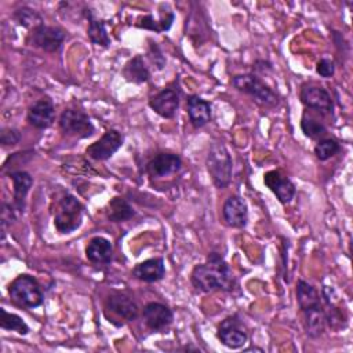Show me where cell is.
I'll return each instance as SVG.
<instances>
[{"label": "cell", "mask_w": 353, "mask_h": 353, "mask_svg": "<svg viewBox=\"0 0 353 353\" xmlns=\"http://www.w3.org/2000/svg\"><path fill=\"white\" fill-rule=\"evenodd\" d=\"M190 281L196 290L203 292L230 291L236 283L230 266L218 252L208 254L204 263L194 266Z\"/></svg>", "instance_id": "cell-1"}, {"label": "cell", "mask_w": 353, "mask_h": 353, "mask_svg": "<svg viewBox=\"0 0 353 353\" xmlns=\"http://www.w3.org/2000/svg\"><path fill=\"white\" fill-rule=\"evenodd\" d=\"M205 164L211 181L218 189H223L230 183L233 164L230 153L223 143L215 142L210 146Z\"/></svg>", "instance_id": "cell-2"}, {"label": "cell", "mask_w": 353, "mask_h": 353, "mask_svg": "<svg viewBox=\"0 0 353 353\" xmlns=\"http://www.w3.org/2000/svg\"><path fill=\"white\" fill-rule=\"evenodd\" d=\"M84 207L81 203L69 193L59 197L54 211V225L59 233H72L79 229L83 222Z\"/></svg>", "instance_id": "cell-3"}, {"label": "cell", "mask_w": 353, "mask_h": 353, "mask_svg": "<svg viewBox=\"0 0 353 353\" xmlns=\"http://www.w3.org/2000/svg\"><path fill=\"white\" fill-rule=\"evenodd\" d=\"M8 295L14 303L23 307H37L43 303V292L39 283L29 274H19L8 287Z\"/></svg>", "instance_id": "cell-4"}, {"label": "cell", "mask_w": 353, "mask_h": 353, "mask_svg": "<svg viewBox=\"0 0 353 353\" xmlns=\"http://www.w3.org/2000/svg\"><path fill=\"white\" fill-rule=\"evenodd\" d=\"M232 85L240 92L248 94L261 105L273 106L277 103L276 92L268 84H265L258 76L252 73L234 76L232 79Z\"/></svg>", "instance_id": "cell-5"}, {"label": "cell", "mask_w": 353, "mask_h": 353, "mask_svg": "<svg viewBox=\"0 0 353 353\" xmlns=\"http://www.w3.org/2000/svg\"><path fill=\"white\" fill-rule=\"evenodd\" d=\"M59 128L63 134L77 138H87L95 130L90 117L79 109H65L59 117Z\"/></svg>", "instance_id": "cell-6"}, {"label": "cell", "mask_w": 353, "mask_h": 353, "mask_svg": "<svg viewBox=\"0 0 353 353\" xmlns=\"http://www.w3.org/2000/svg\"><path fill=\"white\" fill-rule=\"evenodd\" d=\"M65 40V33L59 28L47 26L44 23L33 28L29 43L43 51L47 52H57Z\"/></svg>", "instance_id": "cell-7"}, {"label": "cell", "mask_w": 353, "mask_h": 353, "mask_svg": "<svg viewBox=\"0 0 353 353\" xmlns=\"http://www.w3.org/2000/svg\"><path fill=\"white\" fill-rule=\"evenodd\" d=\"M218 339L230 349L243 347L248 339L247 331L243 327V323L237 316L226 317L218 327L216 332Z\"/></svg>", "instance_id": "cell-8"}, {"label": "cell", "mask_w": 353, "mask_h": 353, "mask_svg": "<svg viewBox=\"0 0 353 353\" xmlns=\"http://www.w3.org/2000/svg\"><path fill=\"white\" fill-rule=\"evenodd\" d=\"M123 139V135L117 130H108L85 149V154L94 160H108L121 148Z\"/></svg>", "instance_id": "cell-9"}, {"label": "cell", "mask_w": 353, "mask_h": 353, "mask_svg": "<svg viewBox=\"0 0 353 353\" xmlns=\"http://www.w3.org/2000/svg\"><path fill=\"white\" fill-rule=\"evenodd\" d=\"M301 102L309 108L323 113H331L334 109L332 98L328 91L317 85H303L299 92Z\"/></svg>", "instance_id": "cell-10"}, {"label": "cell", "mask_w": 353, "mask_h": 353, "mask_svg": "<svg viewBox=\"0 0 353 353\" xmlns=\"http://www.w3.org/2000/svg\"><path fill=\"white\" fill-rule=\"evenodd\" d=\"M263 182L276 194L279 201L283 204L291 203V200L294 199V196L296 193V189H295V185L292 183V181L288 176L283 175L277 170L268 171L263 175Z\"/></svg>", "instance_id": "cell-11"}, {"label": "cell", "mask_w": 353, "mask_h": 353, "mask_svg": "<svg viewBox=\"0 0 353 353\" xmlns=\"http://www.w3.org/2000/svg\"><path fill=\"white\" fill-rule=\"evenodd\" d=\"M182 160L175 153H159L148 164L146 172L152 178H163L171 174H175L181 170Z\"/></svg>", "instance_id": "cell-12"}, {"label": "cell", "mask_w": 353, "mask_h": 353, "mask_svg": "<svg viewBox=\"0 0 353 353\" xmlns=\"http://www.w3.org/2000/svg\"><path fill=\"white\" fill-rule=\"evenodd\" d=\"M222 218L230 228H244L248 221L247 204L240 196H230L222 207Z\"/></svg>", "instance_id": "cell-13"}, {"label": "cell", "mask_w": 353, "mask_h": 353, "mask_svg": "<svg viewBox=\"0 0 353 353\" xmlns=\"http://www.w3.org/2000/svg\"><path fill=\"white\" fill-rule=\"evenodd\" d=\"M143 320L148 328L152 331H163L167 328L174 319L171 309L160 302H149L143 307Z\"/></svg>", "instance_id": "cell-14"}, {"label": "cell", "mask_w": 353, "mask_h": 353, "mask_svg": "<svg viewBox=\"0 0 353 353\" xmlns=\"http://www.w3.org/2000/svg\"><path fill=\"white\" fill-rule=\"evenodd\" d=\"M55 119V106L50 98L37 99L28 110V121L39 128H48Z\"/></svg>", "instance_id": "cell-15"}, {"label": "cell", "mask_w": 353, "mask_h": 353, "mask_svg": "<svg viewBox=\"0 0 353 353\" xmlns=\"http://www.w3.org/2000/svg\"><path fill=\"white\" fill-rule=\"evenodd\" d=\"M149 106L159 116L172 119L179 108V95L172 88H164L149 99Z\"/></svg>", "instance_id": "cell-16"}, {"label": "cell", "mask_w": 353, "mask_h": 353, "mask_svg": "<svg viewBox=\"0 0 353 353\" xmlns=\"http://www.w3.org/2000/svg\"><path fill=\"white\" fill-rule=\"evenodd\" d=\"M105 309H106V312H110L112 314H114L116 317H119L124 321L135 320L138 316L137 303L131 298H128L123 294L110 295L105 302Z\"/></svg>", "instance_id": "cell-17"}, {"label": "cell", "mask_w": 353, "mask_h": 353, "mask_svg": "<svg viewBox=\"0 0 353 353\" xmlns=\"http://www.w3.org/2000/svg\"><path fill=\"white\" fill-rule=\"evenodd\" d=\"M132 274L135 279L145 283H156L165 274V265L163 258H150L139 262L134 269Z\"/></svg>", "instance_id": "cell-18"}, {"label": "cell", "mask_w": 353, "mask_h": 353, "mask_svg": "<svg viewBox=\"0 0 353 353\" xmlns=\"http://www.w3.org/2000/svg\"><path fill=\"white\" fill-rule=\"evenodd\" d=\"M85 256L91 263L95 265L109 263L113 256V245L105 237H92L85 247Z\"/></svg>", "instance_id": "cell-19"}, {"label": "cell", "mask_w": 353, "mask_h": 353, "mask_svg": "<svg viewBox=\"0 0 353 353\" xmlns=\"http://www.w3.org/2000/svg\"><path fill=\"white\" fill-rule=\"evenodd\" d=\"M188 116L193 127L200 128L211 120V105L199 95L188 98Z\"/></svg>", "instance_id": "cell-20"}, {"label": "cell", "mask_w": 353, "mask_h": 353, "mask_svg": "<svg viewBox=\"0 0 353 353\" xmlns=\"http://www.w3.org/2000/svg\"><path fill=\"white\" fill-rule=\"evenodd\" d=\"M14 183V205L15 210L23 212L25 197L33 185V178L26 171H15L10 174Z\"/></svg>", "instance_id": "cell-21"}, {"label": "cell", "mask_w": 353, "mask_h": 353, "mask_svg": "<svg viewBox=\"0 0 353 353\" xmlns=\"http://www.w3.org/2000/svg\"><path fill=\"white\" fill-rule=\"evenodd\" d=\"M305 317V328L306 332L310 338H317L320 336L324 330H325V313H324V306L319 305L310 309H306L302 312Z\"/></svg>", "instance_id": "cell-22"}, {"label": "cell", "mask_w": 353, "mask_h": 353, "mask_svg": "<svg viewBox=\"0 0 353 353\" xmlns=\"http://www.w3.org/2000/svg\"><path fill=\"white\" fill-rule=\"evenodd\" d=\"M123 76L125 80L135 83V84H142L149 80V69L143 62V58L141 55H137L131 58L123 68Z\"/></svg>", "instance_id": "cell-23"}, {"label": "cell", "mask_w": 353, "mask_h": 353, "mask_svg": "<svg viewBox=\"0 0 353 353\" xmlns=\"http://www.w3.org/2000/svg\"><path fill=\"white\" fill-rule=\"evenodd\" d=\"M135 215L134 208L130 205V203L123 197H113L108 203L106 208V216L110 222H124L131 219Z\"/></svg>", "instance_id": "cell-24"}, {"label": "cell", "mask_w": 353, "mask_h": 353, "mask_svg": "<svg viewBox=\"0 0 353 353\" xmlns=\"http://www.w3.org/2000/svg\"><path fill=\"white\" fill-rule=\"evenodd\" d=\"M296 301L302 312L321 305V298L319 291L305 280H299L296 284Z\"/></svg>", "instance_id": "cell-25"}, {"label": "cell", "mask_w": 353, "mask_h": 353, "mask_svg": "<svg viewBox=\"0 0 353 353\" xmlns=\"http://www.w3.org/2000/svg\"><path fill=\"white\" fill-rule=\"evenodd\" d=\"M87 34H88V39L91 40V43H94L97 46L108 47L110 44V37L108 36L103 21L94 18L92 14H88Z\"/></svg>", "instance_id": "cell-26"}, {"label": "cell", "mask_w": 353, "mask_h": 353, "mask_svg": "<svg viewBox=\"0 0 353 353\" xmlns=\"http://www.w3.org/2000/svg\"><path fill=\"white\" fill-rule=\"evenodd\" d=\"M172 22H174V12L167 11L165 14H164V12H161V15H160V18H159V19H156L152 14L145 15L143 18H141V19H139L138 26H139V28L149 29V30H154V32L160 33V32H165V30H168V29L171 28Z\"/></svg>", "instance_id": "cell-27"}, {"label": "cell", "mask_w": 353, "mask_h": 353, "mask_svg": "<svg viewBox=\"0 0 353 353\" xmlns=\"http://www.w3.org/2000/svg\"><path fill=\"white\" fill-rule=\"evenodd\" d=\"M0 314H1V317H0V327L3 330L15 331V332H18L21 335H26L29 332L28 324L18 314L10 313L6 309H0Z\"/></svg>", "instance_id": "cell-28"}, {"label": "cell", "mask_w": 353, "mask_h": 353, "mask_svg": "<svg viewBox=\"0 0 353 353\" xmlns=\"http://www.w3.org/2000/svg\"><path fill=\"white\" fill-rule=\"evenodd\" d=\"M301 128H302V132L310 139H317L327 134L325 125L321 121H319L317 119L307 116L306 113L301 119Z\"/></svg>", "instance_id": "cell-29"}, {"label": "cell", "mask_w": 353, "mask_h": 353, "mask_svg": "<svg viewBox=\"0 0 353 353\" xmlns=\"http://www.w3.org/2000/svg\"><path fill=\"white\" fill-rule=\"evenodd\" d=\"M339 150H341L339 143L331 138L320 139L314 146V154L321 161H325V160L334 157Z\"/></svg>", "instance_id": "cell-30"}, {"label": "cell", "mask_w": 353, "mask_h": 353, "mask_svg": "<svg viewBox=\"0 0 353 353\" xmlns=\"http://www.w3.org/2000/svg\"><path fill=\"white\" fill-rule=\"evenodd\" d=\"M14 18L18 21V23L23 25V26H32L36 28L39 25H41V18L30 8H19L14 12Z\"/></svg>", "instance_id": "cell-31"}, {"label": "cell", "mask_w": 353, "mask_h": 353, "mask_svg": "<svg viewBox=\"0 0 353 353\" xmlns=\"http://www.w3.org/2000/svg\"><path fill=\"white\" fill-rule=\"evenodd\" d=\"M21 141V134L15 128H3L0 132V142L3 146L17 145Z\"/></svg>", "instance_id": "cell-32"}, {"label": "cell", "mask_w": 353, "mask_h": 353, "mask_svg": "<svg viewBox=\"0 0 353 353\" xmlns=\"http://www.w3.org/2000/svg\"><path fill=\"white\" fill-rule=\"evenodd\" d=\"M316 72L321 77H331L335 73V65L330 58H321L316 65Z\"/></svg>", "instance_id": "cell-33"}, {"label": "cell", "mask_w": 353, "mask_h": 353, "mask_svg": "<svg viewBox=\"0 0 353 353\" xmlns=\"http://www.w3.org/2000/svg\"><path fill=\"white\" fill-rule=\"evenodd\" d=\"M149 54H150V58H152L153 63L157 66V69H163L164 65H165V58L163 57V52H161V50L159 48V46L156 43L150 44Z\"/></svg>", "instance_id": "cell-34"}]
</instances>
